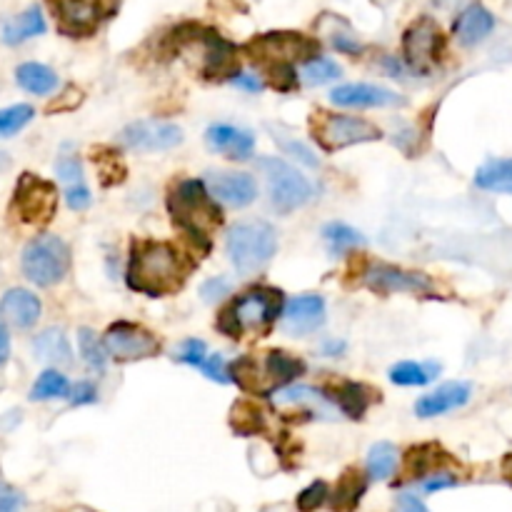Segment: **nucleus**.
<instances>
[{
	"label": "nucleus",
	"mask_w": 512,
	"mask_h": 512,
	"mask_svg": "<svg viewBox=\"0 0 512 512\" xmlns=\"http://www.w3.org/2000/svg\"><path fill=\"white\" fill-rule=\"evenodd\" d=\"M118 140L123 148L133 150V153H160V150H170L183 143V130L175 123L148 118L125 125Z\"/></svg>",
	"instance_id": "ddd939ff"
},
{
	"label": "nucleus",
	"mask_w": 512,
	"mask_h": 512,
	"mask_svg": "<svg viewBox=\"0 0 512 512\" xmlns=\"http://www.w3.org/2000/svg\"><path fill=\"white\" fill-rule=\"evenodd\" d=\"M493 28H495L493 13L478 3L468 5V8L458 15V20H455V35H458V40L463 45L483 43V40L493 33Z\"/></svg>",
	"instance_id": "b1692460"
},
{
	"label": "nucleus",
	"mask_w": 512,
	"mask_h": 512,
	"mask_svg": "<svg viewBox=\"0 0 512 512\" xmlns=\"http://www.w3.org/2000/svg\"><path fill=\"white\" fill-rule=\"evenodd\" d=\"M470 395H473L470 383L453 380V383H445L438 390H433V393L423 395L415 403V413H418V418H438V415L453 413V410H460L463 405H468Z\"/></svg>",
	"instance_id": "aec40b11"
},
{
	"label": "nucleus",
	"mask_w": 512,
	"mask_h": 512,
	"mask_svg": "<svg viewBox=\"0 0 512 512\" xmlns=\"http://www.w3.org/2000/svg\"><path fill=\"white\" fill-rule=\"evenodd\" d=\"M10 358V338H8V330H5V325L0 323V365L8 363Z\"/></svg>",
	"instance_id": "864d4df0"
},
{
	"label": "nucleus",
	"mask_w": 512,
	"mask_h": 512,
	"mask_svg": "<svg viewBox=\"0 0 512 512\" xmlns=\"http://www.w3.org/2000/svg\"><path fill=\"white\" fill-rule=\"evenodd\" d=\"M103 343L108 348L110 358L118 363H135V360H148L160 353V340L148 328L128 320H118L110 325L103 335Z\"/></svg>",
	"instance_id": "9b49d317"
},
{
	"label": "nucleus",
	"mask_w": 512,
	"mask_h": 512,
	"mask_svg": "<svg viewBox=\"0 0 512 512\" xmlns=\"http://www.w3.org/2000/svg\"><path fill=\"white\" fill-rule=\"evenodd\" d=\"M370 480H390L398 470V450L393 443H375L368 453Z\"/></svg>",
	"instance_id": "2f4dec72"
},
{
	"label": "nucleus",
	"mask_w": 512,
	"mask_h": 512,
	"mask_svg": "<svg viewBox=\"0 0 512 512\" xmlns=\"http://www.w3.org/2000/svg\"><path fill=\"white\" fill-rule=\"evenodd\" d=\"M283 293L273 288H253L248 293L230 300L218 315V330L228 338L240 340L243 335L253 333L258 338L268 335L283 315Z\"/></svg>",
	"instance_id": "7ed1b4c3"
},
{
	"label": "nucleus",
	"mask_w": 512,
	"mask_h": 512,
	"mask_svg": "<svg viewBox=\"0 0 512 512\" xmlns=\"http://www.w3.org/2000/svg\"><path fill=\"white\" fill-rule=\"evenodd\" d=\"M230 83H233L235 88L245 90V93H260V90L265 88V83L258 78V75H248V73H238Z\"/></svg>",
	"instance_id": "de8ad7c7"
},
{
	"label": "nucleus",
	"mask_w": 512,
	"mask_h": 512,
	"mask_svg": "<svg viewBox=\"0 0 512 512\" xmlns=\"http://www.w3.org/2000/svg\"><path fill=\"white\" fill-rule=\"evenodd\" d=\"M205 185L213 198L228 208H248L258 198L255 178L250 173H240V170H213L208 173Z\"/></svg>",
	"instance_id": "4468645a"
},
{
	"label": "nucleus",
	"mask_w": 512,
	"mask_h": 512,
	"mask_svg": "<svg viewBox=\"0 0 512 512\" xmlns=\"http://www.w3.org/2000/svg\"><path fill=\"white\" fill-rule=\"evenodd\" d=\"M325 243L330 245L333 253H345V250H353L358 245H365V238L355 228L345 223H328L323 228Z\"/></svg>",
	"instance_id": "c9c22d12"
},
{
	"label": "nucleus",
	"mask_w": 512,
	"mask_h": 512,
	"mask_svg": "<svg viewBox=\"0 0 512 512\" xmlns=\"http://www.w3.org/2000/svg\"><path fill=\"white\" fill-rule=\"evenodd\" d=\"M258 168L263 170L265 180H268L270 203L278 213L288 215L310 203L313 185L298 168L285 163L283 158H260Z\"/></svg>",
	"instance_id": "6e6552de"
},
{
	"label": "nucleus",
	"mask_w": 512,
	"mask_h": 512,
	"mask_svg": "<svg viewBox=\"0 0 512 512\" xmlns=\"http://www.w3.org/2000/svg\"><path fill=\"white\" fill-rule=\"evenodd\" d=\"M175 228L210 248V235L223 225V210L203 180H180L168 195Z\"/></svg>",
	"instance_id": "f03ea898"
},
{
	"label": "nucleus",
	"mask_w": 512,
	"mask_h": 512,
	"mask_svg": "<svg viewBox=\"0 0 512 512\" xmlns=\"http://www.w3.org/2000/svg\"><path fill=\"white\" fill-rule=\"evenodd\" d=\"M330 100L340 108H390V105L403 103V98L395 90L373 83L338 85L330 93Z\"/></svg>",
	"instance_id": "a211bd4d"
},
{
	"label": "nucleus",
	"mask_w": 512,
	"mask_h": 512,
	"mask_svg": "<svg viewBox=\"0 0 512 512\" xmlns=\"http://www.w3.org/2000/svg\"><path fill=\"white\" fill-rule=\"evenodd\" d=\"M55 175L60 178V183L65 185V200H68L70 210H88L93 203V195H90L88 183H85L83 165L75 155H60L55 160Z\"/></svg>",
	"instance_id": "5701e85b"
},
{
	"label": "nucleus",
	"mask_w": 512,
	"mask_h": 512,
	"mask_svg": "<svg viewBox=\"0 0 512 512\" xmlns=\"http://www.w3.org/2000/svg\"><path fill=\"white\" fill-rule=\"evenodd\" d=\"M305 373V363L295 355L285 353V350H270L265 355L263 365H260V383H263V395L273 393V390L285 388L293 383L295 378Z\"/></svg>",
	"instance_id": "412c9836"
},
{
	"label": "nucleus",
	"mask_w": 512,
	"mask_h": 512,
	"mask_svg": "<svg viewBox=\"0 0 512 512\" xmlns=\"http://www.w3.org/2000/svg\"><path fill=\"white\" fill-rule=\"evenodd\" d=\"M98 400V390H95L93 383H88V380H83V383L75 385L73 390H70V403L73 405H90Z\"/></svg>",
	"instance_id": "49530a36"
},
{
	"label": "nucleus",
	"mask_w": 512,
	"mask_h": 512,
	"mask_svg": "<svg viewBox=\"0 0 512 512\" xmlns=\"http://www.w3.org/2000/svg\"><path fill=\"white\" fill-rule=\"evenodd\" d=\"M328 498H330L328 483H323V480H315V483H310L308 488L298 495V510L313 512V510H318L320 505L328 503Z\"/></svg>",
	"instance_id": "a19ab883"
},
{
	"label": "nucleus",
	"mask_w": 512,
	"mask_h": 512,
	"mask_svg": "<svg viewBox=\"0 0 512 512\" xmlns=\"http://www.w3.org/2000/svg\"><path fill=\"white\" fill-rule=\"evenodd\" d=\"M375 393L373 388L363 383H353V380H343L333 388V400L335 405L340 408V413L348 415V418L360 420L365 413L370 410V405L375 403Z\"/></svg>",
	"instance_id": "393cba45"
},
{
	"label": "nucleus",
	"mask_w": 512,
	"mask_h": 512,
	"mask_svg": "<svg viewBox=\"0 0 512 512\" xmlns=\"http://www.w3.org/2000/svg\"><path fill=\"white\" fill-rule=\"evenodd\" d=\"M20 265L30 283H35L38 288H50L68 273L70 250L58 235H38L25 245Z\"/></svg>",
	"instance_id": "0eeeda50"
},
{
	"label": "nucleus",
	"mask_w": 512,
	"mask_h": 512,
	"mask_svg": "<svg viewBox=\"0 0 512 512\" xmlns=\"http://www.w3.org/2000/svg\"><path fill=\"white\" fill-rule=\"evenodd\" d=\"M33 353L40 363L48 365H70L73 363V350H70L68 335L60 328H48L33 340Z\"/></svg>",
	"instance_id": "a878e982"
},
{
	"label": "nucleus",
	"mask_w": 512,
	"mask_h": 512,
	"mask_svg": "<svg viewBox=\"0 0 512 512\" xmlns=\"http://www.w3.org/2000/svg\"><path fill=\"white\" fill-rule=\"evenodd\" d=\"M325 323V300L320 295H298L288 300L280 315V325L290 335H308L323 328Z\"/></svg>",
	"instance_id": "f3484780"
},
{
	"label": "nucleus",
	"mask_w": 512,
	"mask_h": 512,
	"mask_svg": "<svg viewBox=\"0 0 512 512\" xmlns=\"http://www.w3.org/2000/svg\"><path fill=\"white\" fill-rule=\"evenodd\" d=\"M45 33V18L43 10L38 5H30L28 10L18 13L15 18L5 20L3 25V43L5 45H18L25 43V40L35 38V35Z\"/></svg>",
	"instance_id": "bb28decb"
},
{
	"label": "nucleus",
	"mask_w": 512,
	"mask_h": 512,
	"mask_svg": "<svg viewBox=\"0 0 512 512\" xmlns=\"http://www.w3.org/2000/svg\"><path fill=\"white\" fill-rule=\"evenodd\" d=\"M208 355H210L208 345H205L203 340L190 338L180 345V350L175 353V360H180V363H185V365H193V368H203V363Z\"/></svg>",
	"instance_id": "79ce46f5"
},
{
	"label": "nucleus",
	"mask_w": 512,
	"mask_h": 512,
	"mask_svg": "<svg viewBox=\"0 0 512 512\" xmlns=\"http://www.w3.org/2000/svg\"><path fill=\"white\" fill-rule=\"evenodd\" d=\"M93 160H95V168H98L100 183H103L105 188L123 183L125 165H123V160L118 158V153H113V150H108V148H98L95 150Z\"/></svg>",
	"instance_id": "e433bc0d"
},
{
	"label": "nucleus",
	"mask_w": 512,
	"mask_h": 512,
	"mask_svg": "<svg viewBox=\"0 0 512 512\" xmlns=\"http://www.w3.org/2000/svg\"><path fill=\"white\" fill-rule=\"evenodd\" d=\"M205 143L228 160H248L255 150V135L230 123H215L205 130Z\"/></svg>",
	"instance_id": "6ab92c4d"
},
{
	"label": "nucleus",
	"mask_w": 512,
	"mask_h": 512,
	"mask_svg": "<svg viewBox=\"0 0 512 512\" xmlns=\"http://www.w3.org/2000/svg\"><path fill=\"white\" fill-rule=\"evenodd\" d=\"M445 455L448 453H443L438 445H418L405 458V473L410 478H425L433 470V465H440V460H448Z\"/></svg>",
	"instance_id": "473e14b6"
},
{
	"label": "nucleus",
	"mask_w": 512,
	"mask_h": 512,
	"mask_svg": "<svg viewBox=\"0 0 512 512\" xmlns=\"http://www.w3.org/2000/svg\"><path fill=\"white\" fill-rule=\"evenodd\" d=\"M58 28L70 38H85L95 33L100 23V5L95 0H48Z\"/></svg>",
	"instance_id": "2eb2a0df"
},
{
	"label": "nucleus",
	"mask_w": 512,
	"mask_h": 512,
	"mask_svg": "<svg viewBox=\"0 0 512 512\" xmlns=\"http://www.w3.org/2000/svg\"><path fill=\"white\" fill-rule=\"evenodd\" d=\"M365 490H368V478L360 473L358 468H348L338 478L333 493V510L335 512H355L360 500H363Z\"/></svg>",
	"instance_id": "cd10ccee"
},
{
	"label": "nucleus",
	"mask_w": 512,
	"mask_h": 512,
	"mask_svg": "<svg viewBox=\"0 0 512 512\" xmlns=\"http://www.w3.org/2000/svg\"><path fill=\"white\" fill-rule=\"evenodd\" d=\"M455 485H458V480H455L453 475H448V473H435L433 478L423 480V490H425V493H435V490L455 488Z\"/></svg>",
	"instance_id": "09e8293b"
},
{
	"label": "nucleus",
	"mask_w": 512,
	"mask_h": 512,
	"mask_svg": "<svg viewBox=\"0 0 512 512\" xmlns=\"http://www.w3.org/2000/svg\"><path fill=\"white\" fill-rule=\"evenodd\" d=\"M445 53L443 30L433 18H418L403 33V60L413 73L430 75Z\"/></svg>",
	"instance_id": "9d476101"
},
{
	"label": "nucleus",
	"mask_w": 512,
	"mask_h": 512,
	"mask_svg": "<svg viewBox=\"0 0 512 512\" xmlns=\"http://www.w3.org/2000/svg\"><path fill=\"white\" fill-rule=\"evenodd\" d=\"M278 250V233L265 220H245L233 225L225 238V253L238 275H255L273 260Z\"/></svg>",
	"instance_id": "20e7f679"
},
{
	"label": "nucleus",
	"mask_w": 512,
	"mask_h": 512,
	"mask_svg": "<svg viewBox=\"0 0 512 512\" xmlns=\"http://www.w3.org/2000/svg\"><path fill=\"white\" fill-rule=\"evenodd\" d=\"M330 40H333V45L340 50V53L358 55L360 50H363V48H360L358 40H355L353 35H348V33H333V38H330Z\"/></svg>",
	"instance_id": "8fccbe9b"
},
{
	"label": "nucleus",
	"mask_w": 512,
	"mask_h": 512,
	"mask_svg": "<svg viewBox=\"0 0 512 512\" xmlns=\"http://www.w3.org/2000/svg\"><path fill=\"white\" fill-rule=\"evenodd\" d=\"M395 512H430L428 508H425L423 500L418 498V495H400L398 503H395Z\"/></svg>",
	"instance_id": "3c124183"
},
{
	"label": "nucleus",
	"mask_w": 512,
	"mask_h": 512,
	"mask_svg": "<svg viewBox=\"0 0 512 512\" xmlns=\"http://www.w3.org/2000/svg\"><path fill=\"white\" fill-rule=\"evenodd\" d=\"M318 50V40L308 38V35L303 33H290V30L263 33L243 45V53L248 55L263 73L270 68H280V65H295L298 60L308 63L310 58L318 55Z\"/></svg>",
	"instance_id": "423d86ee"
},
{
	"label": "nucleus",
	"mask_w": 512,
	"mask_h": 512,
	"mask_svg": "<svg viewBox=\"0 0 512 512\" xmlns=\"http://www.w3.org/2000/svg\"><path fill=\"white\" fill-rule=\"evenodd\" d=\"M265 418L263 410L253 403H235L233 408V428L243 435H253L263 430Z\"/></svg>",
	"instance_id": "ea45409f"
},
{
	"label": "nucleus",
	"mask_w": 512,
	"mask_h": 512,
	"mask_svg": "<svg viewBox=\"0 0 512 512\" xmlns=\"http://www.w3.org/2000/svg\"><path fill=\"white\" fill-rule=\"evenodd\" d=\"M70 383L60 370H45L40 378L35 380L33 390H30V400H55V398H70Z\"/></svg>",
	"instance_id": "f704fd0d"
},
{
	"label": "nucleus",
	"mask_w": 512,
	"mask_h": 512,
	"mask_svg": "<svg viewBox=\"0 0 512 512\" xmlns=\"http://www.w3.org/2000/svg\"><path fill=\"white\" fill-rule=\"evenodd\" d=\"M33 115L35 110L25 103L0 110V138H10V135L20 133L33 120Z\"/></svg>",
	"instance_id": "58836bf2"
},
{
	"label": "nucleus",
	"mask_w": 512,
	"mask_h": 512,
	"mask_svg": "<svg viewBox=\"0 0 512 512\" xmlns=\"http://www.w3.org/2000/svg\"><path fill=\"white\" fill-rule=\"evenodd\" d=\"M25 495L0 478V512H23Z\"/></svg>",
	"instance_id": "37998d69"
},
{
	"label": "nucleus",
	"mask_w": 512,
	"mask_h": 512,
	"mask_svg": "<svg viewBox=\"0 0 512 512\" xmlns=\"http://www.w3.org/2000/svg\"><path fill=\"white\" fill-rule=\"evenodd\" d=\"M503 478H505V483H510L512 485V453L510 455H505L503 458Z\"/></svg>",
	"instance_id": "5fc2aeb1"
},
{
	"label": "nucleus",
	"mask_w": 512,
	"mask_h": 512,
	"mask_svg": "<svg viewBox=\"0 0 512 512\" xmlns=\"http://www.w3.org/2000/svg\"><path fill=\"white\" fill-rule=\"evenodd\" d=\"M13 210L25 225H48L58 210V188L35 173H23L13 190Z\"/></svg>",
	"instance_id": "1a4fd4ad"
},
{
	"label": "nucleus",
	"mask_w": 512,
	"mask_h": 512,
	"mask_svg": "<svg viewBox=\"0 0 512 512\" xmlns=\"http://www.w3.org/2000/svg\"><path fill=\"white\" fill-rule=\"evenodd\" d=\"M200 370H203L210 380H215V383H230V373H228V365H225L223 355L210 353L208 358H205L203 368Z\"/></svg>",
	"instance_id": "a18cd8bd"
},
{
	"label": "nucleus",
	"mask_w": 512,
	"mask_h": 512,
	"mask_svg": "<svg viewBox=\"0 0 512 512\" xmlns=\"http://www.w3.org/2000/svg\"><path fill=\"white\" fill-rule=\"evenodd\" d=\"M15 80L23 90L33 95H48L58 88V75L43 63H23L15 70Z\"/></svg>",
	"instance_id": "c85d7f7f"
},
{
	"label": "nucleus",
	"mask_w": 512,
	"mask_h": 512,
	"mask_svg": "<svg viewBox=\"0 0 512 512\" xmlns=\"http://www.w3.org/2000/svg\"><path fill=\"white\" fill-rule=\"evenodd\" d=\"M363 285L378 295H395V293H410V295H433L435 283L430 275L415 273V270L398 268V265L378 263L368 265L363 270Z\"/></svg>",
	"instance_id": "f8f14e48"
},
{
	"label": "nucleus",
	"mask_w": 512,
	"mask_h": 512,
	"mask_svg": "<svg viewBox=\"0 0 512 512\" xmlns=\"http://www.w3.org/2000/svg\"><path fill=\"white\" fill-rule=\"evenodd\" d=\"M310 130H313L315 143L325 153H338V150L353 148L360 143H375V140L383 138V130L370 120L358 118V115L328 113V110L313 113Z\"/></svg>",
	"instance_id": "39448f33"
},
{
	"label": "nucleus",
	"mask_w": 512,
	"mask_h": 512,
	"mask_svg": "<svg viewBox=\"0 0 512 512\" xmlns=\"http://www.w3.org/2000/svg\"><path fill=\"white\" fill-rule=\"evenodd\" d=\"M340 350H345V343H338V340H330V343L325 345V353L328 355H338Z\"/></svg>",
	"instance_id": "6e6d98bb"
},
{
	"label": "nucleus",
	"mask_w": 512,
	"mask_h": 512,
	"mask_svg": "<svg viewBox=\"0 0 512 512\" xmlns=\"http://www.w3.org/2000/svg\"><path fill=\"white\" fill-rule=\"evenodd\" d=\"M340 73L343 70H340V65L335 60L320 58V55H315L308 63H303V80L308 85H325L330 80L340 78Z\"/></svg>",
	"instance_id": "4c0bfd02"
},
{
	"label": "nucleus",
	"mask_w": 512,
	"mask_h": 512,
	"mask_svg": "<svg viewBox=\"0 0 512 512\" xmlns=\"http://www.w3.org/2000/svg\"><path fill=\"white\" fill-rule=\"evenodd\" d=\"M283 148L288 150V153H293L295 158L303 160L305 165H313V168H315V165H318V160L313 158V153H310V150L305 148V145H300V143H283Z\"/></svg>",
	"instance_id": "603ef678"
},
{
	"label": "nucleus",
	"mask_w": 512,
	"mask_h": 512,
	"mask_svg": "<svg viewBox=\"0 0 512 512\" xmlns=\"http://www.w3.org/2000/svg\"><path fill=\"white\" fill-rule=\"evenodd\" d=\"M230 280L223 278V275H218V278L213 280H205L203 288H200V295H203L205 303H218L220 298H225V295H230Z\"/></svg>",
	"instance_id": "c03bdc74"
},
{
	"label": "nucleus",
	"mask_w": 512,
	"mask_h": 512,
	"mask_svg": "<svg viewBox=\"0 0 512 512\" xmlns=\"http://www.w3.org/2000/svg\"><path fill=\"white\" fill-rule=\"evenodd\" d=\"M188 263L173 243L165 240H135L128 260V288L148 298H168L188 280Z\"/></svg>",
	"instance_id": "f257e3e1"
},
{
	"label": "nucleus",
	"mask_w": 512,
	"mask_h": 512,
	"mask_svg": "<svg viewBox=\"0 0 512 512\" xmlns=\"http://www.w3.org/2000/svg\"><path fill=\"white\" fill-rule=\"evenodd\" d=\"M475 185L490 193H512V158L490 160L475 173Z\"/></svg>",
	"instance_id": "c756f323"
},
{
	"label": "nucleus",
	"mask_w": 512,
	"mask_h": 512,
	"mask_svg": "<svg viewBox=\"0 0 512 512\" xmlns=\"http://www.w3.org/2000/svg\"><path fill=\"white\" fill-rule=\"evenodd\" d=\"M78 348H80V355H83L85 365H88L90 370H95V373H103L105 365H108L110 353L108 348H105L103 340H100L93 330L90 328L78 330Z\"/></svg>",
	"instance_id": "72a5a7b5"
},
{
	"label": "nucleus",
	"mask_w": 512,
	"mask_h": 512,
	"mask_svg": "<svg viewBox=\"0 0 512 512\" xmlns=\"http://www.w3.org/2000/svg\"><path fill=\"white\" fill-rule=\"evenodd\" d=\"M440 373V365L435 363H398L390 368V380L395 385H403V388H420V385H428L435 375Z\"/></svg>",
	"instance_id": "7c9ffc66"
},
{
	"label": "nucleus",
	"mask_w": 512,
	"mask_h": 512,
	"mask_svg": "<svg viewBox=\"0 0 512 512\" xmlns=\"http://www.w3.org/2000/svg\"><path fill=\"white\" fill-rule=\"evenodd\" d=\"M43 305H40L38 295L30 293L25 288H13L3 295L0 300V315L5 323H10L18 330H30L40 320Z\"/></svg>",
	"instance_id": "4be33fe9"
},
{
	"label": "nucleus",
	"mask_w": 512,
	"mask_h": 512,
	"mask_svg": "<svg viewBox=\"0 0 512 512\" xmlns=\"http://www.w3.org/2000/svg\"><path fill=\"white\" fill-rule=\"evenodd\" d=\"M200 43H203V75L213 80H233L240 73L238 63V48L233 43H228L225 38H220L218 33H210L203 30L200 35Z\"/></svg>",
	"instance_id": "dca6fc26"
}]
</instances>
